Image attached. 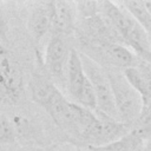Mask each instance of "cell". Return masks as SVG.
I'll use <instances>...</instances> for the list:
<instances>
[{"label": "cell", "mask_w": 151, "mask_h": 151, "mask_svg": "<svg viewBox=\"0 0 151 151\" xmlns=\"http://www.w3.org/2000/svg\"><path fill=\"white\" fill-rule=\"evenodd\" d=\"M103 14L120 38L123 45L132 50L138 57L151 52V40L138 21L119 4L113 1H99Z\"/></svg>", "instance_id": "obj_1"}, {"label": "cell", "mask_w": 151, "mask_h": 151, "mask_svg": "<svg viewBox=\"0 0 151 151\" xmlns=\"http://www.w3.org/2000/svg\"><path fill=\"white\" fill-rule=\"evenodd\" d=\"M105 71L111 83L119 120L131 125L143 110V99L129 83L124 71L118 68H105Z\"/></svg>", "instance_id": "obj_2"}, {"label": "cell", "mask_w": 151, "mask_h": 151, "mask_svg": "<svg viewBox=\"0 0 151 151\" xmlns=\"http://www.w3.org/2000/svg\"><path fill=\"white\" fill-rule=\"evenodd\" d=\"M24 93L22 71L0 40V105H15L21 100Z\"/></svg>", "instance_id": "obj_3"}, {"label": "cell", "mask_w": 151, "mask_h": 151, "mask_svg": "<svg viewBox=\"0 0 151 151\" xmlns=\"http://www.w3.org/2000/svg\"><path fill=\"white\" fill-rule=\"evenodd\" d=\"M66 90L74 103L92 111L97 110V98L93 86L85 73L80 53L76 47L71 52L67 66Z\"/></svg>", "instance_id": "obj_4"}, {"label": "cell", "mask_w": 151, "mask_h": 151, "mask_svg": "<svg viewBox=\"0 0 151 151\" xmlns=\"http://www.w3.org/2000/svg\"><path fill=\"white\" fill-rule=\"evenodd\" d=\"M80 57H81L85 73L87 78L90 79L93 86L94 93H96V98H97L96 111H99L113 119L119 120V116H118L117 107L114 104L111 83L109 80L105 68H103L99 64H97L96 61H93L91 58H88L87 55L83 53H80Z\"/></svg>", "instance_id": "obj_5"}, {"label": "cell", "mask_w": 151, "mask_h": 151, "mask_svg": "<svg viewBox=\"0 0 151 151\" xmlns=\"http://www.w3.org/2000/svg\"><path fill=\"white\" fill-rule=\"evenodd\" d=\"M74 47L70 44L68 37L52 33L45 50L44 66L46 73L53 81L60 85H66L67 66L71 52Z\"/></svg>", "instance_id": "obj_6"}, {"label": "cell", "mask_w": 151, "mask_h": 151, "mask_svg": "<svg viewBox=\"0 0 151 151\" xmlns=\"http://www.w3.org/2000/svg\"><path fill=\"white\" fill-rule=\"evenodd\" d=\"M78 24L76 1H52V28L51 34L70 37L76 33Z\"/></svg>", "instance_id": "obj_7"}, {"label": "cell", "mask_w": 151, "mask_h": 151, "mask_svg": "<svg viewBox=\"0 0 151 151\" xmlns=\"http://www.w3.org/2000/svg\"><path fill=\"white\" fill-rule=\"evenodd\" d=\"M52 28V1L34 2L27 17V31L35 44L51 32Z\"/></svg>", "instance_id": "obj_8"}, {"label": "cell", "mask_w": 151, "mask_h": 151, "mask_svg": "<svg viewBox=\"0 0 151 151\" xmlns=\"http://www.w3.org/2000/svg\"><path fill=\"white\" fill-rule=\"evenodd\" d=\"M124 74L142 97L143 104L151 101V65L139 58L134 66L124 70Z\"/></svg>", "instance_id": "obj_9"}, {"label": "cell", "mask_w": 151, "mask_h": 151, "mask_svg": "<svg viewBox=\"0 0 151 151\" xmlns=\"http://www.w3.org/2000/svg\"><path fill=\"white\" fill-rule=\"evenodd\" d=\"M9 118L15 131L17 143H20L19 145H45L42 132L33 120L22 114H13Z\"/></svg>", "instance_id": "obj_10"}, {"label": "cell", "mask_w": 151, "mask_h": 151, "mask_svg": "<svg viewBox=\"0 0 151 151\" xmlns=\"http://www.w3.org/2000/svg\"><path fill=\"white\" fill-rule=\"evenodd\" d=\"M144 144L145 142L139 139L133 133L129 132L126 136H124L117 142H113L104 146L87 147V151H137L139 147L144 146Z\"/></svg>", "instance_id": "obj_11"}, {"label": "cell", "mask_w": 151, "mask_h": 151, "mask_svg": "<svg viewBox=\"0 0 151 151\" xmlns=\"http://www.w3.org/2000/svg\"><path fill=\"white\" fill-rule=\"evenodd\" d=\"M131 133L143 142L151 139V101L143 105V110L138 118L131 124Z\"/></svg>", "instance_id": "obj_12"}, {"label": "cell", "mask_w": 151, "mask_h": 151, "mask_svg": "<svg viewBox=\"0 0 151 151\" xmlns=\"http://www.w3.org/2000/svg\"><path fill=\"white\" fill-rule=\"evenodd\" d=\"M17 143L15 131L11 118L0 112V145H14Z\"/></svg>", "instance_id": "obj_13"}, {"label": "cell", "mask_w": 151, "mask_h": 151, "mask_svg": "<svg viewBox=\"0 0 151 151\" xmlns=\"http://www.w3.org/2000/svg\"><path fill=\"white\" fill-rule=\"evenodd\" d=\"M76 9L78 21L93 18L100 13L99 1H76Z\"/></svg>", "instance_id": "obj_14"}, {"label": "cell", "mask_w": 151, "mask_h": 151, "mask_svg": "<svg viewBox=\"0 0 151 151\" xmlns=\"http://www.w3.org/2000/svg\"><path fill=\"white\" fill-rule=\"evenodd\" d=\"M8 151H58L54 145H14Z\"/></svg>", "instance_id": "obj_15"}, {"label": "cell", "mask_w": 151, "mask_h": 151, "mask_svg": "<svg viewBox=\"0 0 151 151\" xmlns=\"http://www.w3.org/2000/svg\"><path fill=\"white\" fill-rule=\"evenodd\" d=\"M8 31H9V27H8L7 18H6L2 8L0 7V40L4 44H7V41H8Z\"/></svg>", "instance_id": "obj_16"}, {"label": "cell", "mask_w": 151, "mask_h": 151, "mask_svg": "<svg viewBox=\"0 0 151 151\" xmlns=\"http://www.w3.org/2000/svg\"><path fill=\"white\" fill-rule=\"evenodd\" d=\"M145 151H151V139L145 142Z\"/></svg>", "instance_id": "obj_17"}, {"label": "cell", "mask_w": 151, "mask_h": 151, "mask_svg": "<svg viewBox=\"0 0 151 151\" xmlns=\"http://www.w3.org/2000/svg\"><path fill=\"white\" fill-rule=\"evenodd\" d=\"M9 147L8 146H5V145H0V151H8Z\"/></svg>", "instance_id": "obj_18"}, {"label": "cell", "mask_w": 151, "mask_h": 151, "mask_svg": "<svg viewBox=\"0 0 151 151\" xmlns=\"http://www.w3.org/2000/svg\"><path fill=\"white\" fill-rule=\"evenodd\" d=\"M73 151H87V149H83V147H76Z\"/></svg>", "instance_id": "obj_19"}]
</instances>
